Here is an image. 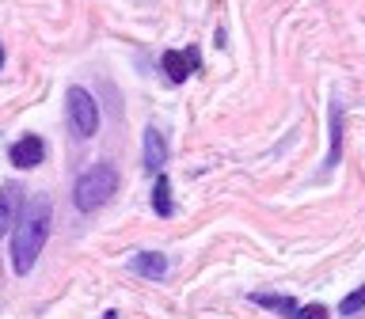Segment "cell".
<instances>
[{
	"label": "cell",
	"instance_id": "6da1fadb",
	"mask_svg": "<svg viewBox=\"0 0 365 319\" xmlns=\"http://www.w3.org/2000/svg\"><path fill=\"white\" fill-rule=\"evenodd\" d=\"M50 224H53L50 194L23 198V209L16 216V228H11V266H16V273H27L38 262L46 239H50Z\"/></svg>",
	"mask_w": 365,
	"mask_h": 319
},
{
	"label": "cell",
	"instance_id": "7a4b0ae2",
	"mask_svg": "<svg viewBox=\"0 0 365 319\" xmlns=\"http://www.w3.org/2000/svg\"><path fill=\"white\" fill-rule=\"evenodd\" d=\"M114 194H118V171H114L110 164H96L88 171H80L76 182H73V205L80 213L103 209Z\"/></svg>",
	"mask_w": 365,
	"mask_h": 319
},
{
	"label": "cell",
	"instance_id": "3957f363",
	"mask_svg": "<svg viewBox=\"0 0 365 319\" xmlns=\"http://www.w3.org/2000/svg\"><path fill=\"white\" fill-rule=\"evenodd\" d=\"M65 118H68V130H73L80 141L99 133V103L88 88H68L65 91Z\"/></svg>",
	"mask_w": 365,
	"mask_h": 319
},
{
	"label": "cell",
	"instance_id": "277c9868",
	"mask_svg": "<svg viewBox=\"0 0 365 319\" xmlns=\"http://www.w3.org/2000/svg\"><path fill=\"white\" fill-rule=\"evenodd\" d=\"M251 304L259 308H270L285 319H327V308L324 304H297L293 296H274V293H251Z\"/></svg>",
	"mask_w": 365,
	"mask_h": 319
},
{
	"label": "cell",
	"instance_id": "5b68a950",
	"mask_svg": "<svg viewBox=\"0 0 365 319\" xmlns=\"http://www.w3.org/2000/svg\"><path fill=\"white\" fill-rule=\"evenodd\" d=\"M160 68L168 73V80H175V84H182L187 76H194L202 68V50L198 46H182V50H168L164 57H160Z\"/></svg>",
	"mask_w": 365,
	"mask_h": 319
},
{
	"label": "cell",
	"instance_id": "8992f818",
	"mask_svg": "<svg viewBox=\"0 0 365 319\" xmlns=\"http://www.w3.org/2000/svg\"><path fill=\"white\" fill-rule=\"evenodd\" d=\"M8 160H11V167H38L42 160H46V141H42L38 133L19 137V141L8 148Z\"/></svg>",
	"mask_w": 365,
	"mask_h": 319
},
{
	"label": "cell",
	"instance_id": "52a82bcc",
	"mask_svg": "<svg viewBox=\"0 0 365 319\" xmlns=\"http://www.w3.org/2000/svg\"><path fill=\"white\" fill-rule=\"evenodd\" d=\"M141 160H145V171H164L168 164V141L160 130H145V145H141Z\"/></svg>",
	"mask_w": 365,
	"mask_h": 319
},
{
	"label": "cell",
	"instance_id": "ba28073f",
	"mask_svg": "<svg viewBox=\"0 0 365 319\" xmlns=\"http://www.w3.org/2000/svg\"><path fill=\"white\" fill-rule=\"evenodd\" d=\"M19 209H23L19 187H16V182H4V187H0V236H4L8 228H16Z\"/></svg>",
	"mask_w": 365,
	"mask_h": 319
},
{
	"label": "cell",
	"instance_id": "9c48e42d",
	"mask_svg": "<svg viewBox=\"0 0 365 319\" xmlns=\"http://www.w3.org/2000/svg\"><path fill=\"white\" fill-rule=\"evenodd\" d=\"M130 270L141 273V278H164L168 273V258L160 251H141V255L130 258Z\"/></svg>",
	"mask_w": 365,
	"mask_h": 319
},
{
	"label": "cell",
	"instance_id": "30bf717a",
	"mask_svg": "<svg viewBox=\"0 0 365 319\" xmlns=\"http://www.w3.org/2000/svg\"><path fill=\"white\" fill-rule=\"evenodd\" d=\"M153 209H156V216L175 213V202H171V179L164 175V171L156 175V187H153Z\"/></svg>",
	"mask_w": 365,
	"mask_h": 319
},
{
	"label": "cell",
	"instance_id": "8fae6325",
	"mask_svg": "<svg viewBox=\"0 0 365 319\" xmlns=\"http://www.w3.org/2000/svg\"><path fill=\"white\" fill-rule=\"evenodd\" d=\"M339 145H342V107L331 103V152H327V167L339 164Z\"/></svg>",
	"mask_w": 365,
	"mask_h": 319
},
{
	"label": "cell",
	"instance_id": "7c38bea8",
	"mask_svg": "<svg viewBox=\"0 0 365 319\" xmlns=\"http://www.w3.org/2000/svg\"><path fill=\"white\" fill-rule=\"evenodd\" d=\"M361 308H365V285H361V289H354L350 296H342L339 312H342V315H358Z\"/></svg>",
	"mask_w": 365,
	"mask_h": 319
},
{
	"label": "cell",
	"instance_id": "4fadbf2b",
	"mask_svg": "<svg viewBox=\"0 0 365 319\" xmlns=\"http://www.w3.org/2000/svg\"><path fill=\"white\" fill-rule=\"evenodd\" d=\"M0 68H4V46H0Z\"/></svg>",
	"mask_w": 365,
	"mask_h": 319
},
{
	"label": "cell",
	"instance_id": "5bb4252c",
	"mask_svg": "<svg viewBox=\"0 0 365 319\" xmlns=\"http://www.w3.org/2000/svg\"><path fill=\"white\" fill-rule=\"evenodd\" d=\"M103 319H118V312H107V315H103Z\"/></svg>",
	"mask_w": 365,
	"mask_h": 319
}]
</instances>
